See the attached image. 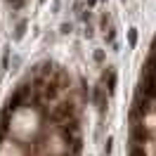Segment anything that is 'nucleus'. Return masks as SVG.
<instances>
[{"label":"nucleus","instance_id":"f257e3e1","mask_svg":"<svg viewBox=\"0 0 156 156\" xmlns=\"http://www.w3.org/2000/svg\"><path fill=\"white\" fill-rule=\"evenodd\" d=\"M133 156H144V151H142V149H135V151H133Z\"/></svg>","mask_w":156,"mask_h":156}]
</instances>
